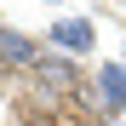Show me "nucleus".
<instances>
[{
    "mask_svg": "<svg viewBox=\"0 0 126 126\" xmlns=\"http://www.w3.org/2000/svg\"><path fill=\"white\" fill-rule=\"evenodd\" d=\"M29 86H34L40 103H63V97H75L80 86H86V75H80L75 57H63V52H40V63L29 69Z\"/></svg>",
    "mask_w": 126,
    "mask_h": 126,
    "instance_id": "nucleus-1",
    "label": "nucleus"
},
{
    "mask_svg": "<svg viewBox=\"0 0 126 126\" xmlns=\"http://www.w3.org/2000/svg\"><path fill=\"white\" fill-rule=\"evenodd\" d=\"M34 63H40V46H34L23 29L0 23V75H29Z\"/></svg>",
    "mask_w": 126,
    "mask_h": 126,
    "instance_id": "nucleus-2",
    "label": "nucleus"
},
{
    "mask_svg": "<svg viewBox=\"0 0 126 126\" xmlns=\"http://www.w3.org/2000/svg\"><path fill=\"white\" fill-rule=\"evenodd\" d=\"M97 46V29L86 23V17H57L52 23V52H63V57H86Z\"/></svg>",
    "mask_w": 126,
    "mask_h": 126,
    "instance_id": "nucleus-3",
    "label": "nucleus"
},
{
    "mask_svg": "<svg viewBox=\"0 0 126 126\" xmlns=\"http://www.w3.org/2000/svg\"><path fill=\"white\" fill-rule=\"evenodd\" d=\"M92 86H97V97H103V115L120 120V115H126V63H97Z\"/></svg>",
    "mask_w": 126,
    "mask_h": 126,
    "instance_id": "nucleus-4",
    "label": "nucleus"
},
{
    "mask_svg": "<svg viewBox=\"0 0 126 126\" xmlns=\"http://www.w3.org/2000/svg\"><path fill=\"white\" fill-rule=\"evenodd\" d=\"M34 126H80V120H63V115H34Z\"/></svg>",
    "mask_w": 126,
    "mask_h": 126,
    "instance_id": "nucleus-5",
    "label": "nucleus"
},
{
    "mask_svg": "<svg viewBox=\"0 0 126 126\" xmlns=\"http://www.w3.org/2000/svg\"><path fill=\"white\" fill-rule=\"evenodd\" d=\"M120 63H126V57H120Z\"/></svg>",
    "mask_w": 126,
    "mask_h": 126,
    "instance_id": "nucleus-6",
    "label": "nucleus"
}]
</instances>
